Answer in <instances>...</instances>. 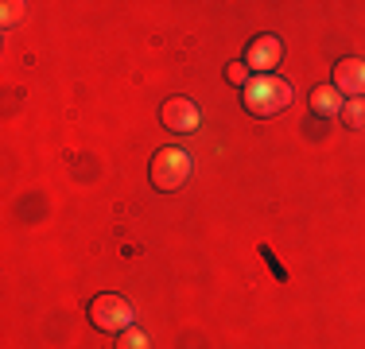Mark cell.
Instances as JSON below:
<instances>
[{
	"label": "cell",
	"mask_w": 365,
	"mask_h": 349,
	"mask_svg": "<svg viewBox=\"0 0 365 349\" xmlns=\"http://www.w3.org/2000/svg\"><path fill=\"white\" fill-rule=\"evenodd\" d=\"M117 349H152V338H148L140 326H133V330H125V334H117Z\"/></svg>",
	"instance_id": "obj_11"
},
{
	"label": "cell",
	"mask_w": 365,
	"mask_h": 349,
	"mask_svg": "<svg viewBox=\"0 0 365 349\" xmlns=\"http://www.w3.org/2000/svg\"><path fill=\"white\" fill-rule=\"evenodd\" d=\"M20 12H24V4H12V0H8L4 4V28H12V24L20 20Z\"/></svg>",
	"instance_id": "obj_12"
},
{
	"label": "cell",
	"mask_w": 365,
	"mask_h": 349,
	"mask_svg": "<svg viewBox=\"0 0 365 349\" xmlns=\"http://www.w3.org/2000/svg\"><path fill=\"white\" fill-rule=\"evenodd\" d=\"M190 167H195V160H190V152H182L179 144L160 147V152L152 155V187L160 190V194H175L182 182L190 179Z\"/></svg>",
	"instance_id": "obj_3"
},
{
	"label": "cell",
	"mask_w": 365,
	"mask_h": 349,
	"mask_svg": "<svg viewBox=\"0 0 365 349\" xmlns=\"http://www.w3.org/2000/svg\"><path fill=\"white\" fill-rule=\"evenodd\" d=\"M342 125L354 132H365V98H350L342 105Z\"/></svg>",
	"instance_id": "obj_8"
},
{
	"label": "cell",
	"mask_w": 365,
	"mask_h": 349,
	"mask_svg": "<svg viewBox=\"0 0 365 349\" xmlns=\"http://www.w3.org/2000/svg\"><path fill=\"white\" fill-rule=\"evenodd\" d=\"M241 105L253 117H276V113H284L292 105V85L280 74H260L241 90Z\"/></svg>",
	"instance_id": "obj_1"
},
{
	"label": "cell",
	"mask_w": 365,
	"mask_h": 349,
	"mask_svg": "<svg viewBox=\"0 0 365 349\" xmlns=\"http://www.w3.org/2000/svg\"><path fill=\"white\" fill-rule=\"evenodd\" d=\"M330 85L342 98H365V58H338Z\"/></svg>",
	"instance_id": "obj_6"
},
{
	"label": "cell",
	"mask_w": 365,
	"mask_h": 349,
	"mask_svg": "<svg viewBox=\"0 0 365 349\" xmlns=\"http://www.w3.org/2000/svg\"><path fill=\"white\" fill-rule=\"evenodd\" d=\"M253 78H257V74L245 66V58H237V63H230V66H225V82H230V85H237V90H245V85L253 82Z\"/></svg>",
	"instance_id": "obj_10"
},
{
	"label": "cell",
	"mask_w": 365,
	"mask_h": 349,
	"mask_svg": "<svg viewBox=\"0 0 365 349\" xmlns=\"http://www.w3.org/2000/svg\"><path fill=\"white\" fill-rule=\"evenodd\" d=\"M160 120H163V128H168V132H179V136H190L198 128V105L190 101V98H168L160 105Z\"/></svg>",
	"instance_id": "obj_5"
},
{
	"label": "cell",
	"mask_w": 365,
	"mask_h": 349,
	"mask_svg": "<svg viewBox=\"0 0 365 349\" xmlns=\"http://www.w3.org/2000/svg\"><path fill=\"white\" fill-rule=\"evenodd\" d=\"M342 105H346V98L330 82H323V85H315V90H311V113H315V117H323V120L342 117Z\"/></svg>",
	"instance_id": "obj_7"
},
{
	"label": "cell",
	"mask_w": 365,
	"mask_h": 349,
	"mask_svg": "<svg viewBox=\"0 0 365 349\" xmlns=\"http://www.w3.org/2000/svg\"><path fill=\"white\" fill-rule=\"evenodd\" d=\"M86 314H90L93 330H101V334H113V338L136 326V311H133V303H128L125 295H113V291L98 295V299H90Z\"/></svg>",
	"instance_id": "obj_2"
},
{
	"label": "cell",
	"mask_w": 365,
	"mask_h": 349,
	"mask_svg": "<svg viewBox=\"0 0 365 349\" xmlns=\"http://www.w3.org/2000/svg\"><path fill=\"white\" fill-rule=\"evenodd\" d=\"M280 58H284V43H280V35H272V31H264V35H257L253 43H249V51H245V66L253 70V74H272L276 66H280Z\"/></svg>",
	"instance_id": "obj_4"
},
{
	"label": "cell",
	"mask_w": 365,
	"mask_h": 349,
	"mask_svg": "<svg viewBox=\"0 0 365 349\" xmlns=\"http://www.w3.org/2000/svg\"><path fill=\"white\" fill-rule=\"evenodd\" d=\"M260 260H264V268L276 276V283H288V279H292V272L284 268V260L272 252V244H260Z\"/></svg>",
	"instance_id": "obj_9"
}]
</instances>
